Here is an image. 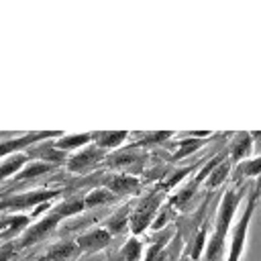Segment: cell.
<instances>
[{
  "instance_id": "6da1fadb",
  "label": "cell",
  "mask_w": 261,
  "mask_h": 261,
  "mask_svg": "<svg viewBox=\"0 0 261 261\" xmlns=\"http://www.w3.org/2000/svg\"><path fill=\"white\" fill-rule=\"evenodd\" d=\"M84 210H86L84 198H69V200L61 202L59 206H55V208H53L51 212H47L41 220H37L35 224H31V226L18 237V241L14 243L16 251H18V249L33 247V245L45 241V239L59 226L61 220H65V218H69V216H75V214H80V212H84Z\"/></svg>"
},
{
  "instance_id": "7a4b0ae2",
  "label": "cell",
  "mask_w": 261,
  "mask_h": 261,
  "mask_svg": "<svg viewBox=\"0 0 261 261\" xmlns=\"http://www.w3.org/2000/svg\"><path fill=\"white\" fill-rule=\"evenodd\" d=\"M259 196L261 194L253 186L251 192H249V198H247L245 212L241 214V218L232 226L230 243H228V249H226V261H241V255H243L245 245H247V234H249V226H251V220H253V214H255V206H257Z\"/></svg>"
},
{
  "instance_id": "3957f363",
  "label": "cell",
  "mask_w": 261,
  "mask_h": 261,
  "mask_svg": "<svg viewBox=\"0 0 261 261\" xmlns=\"http://www.w3.org/2000/svg\"><path fill=\"white\" fill-rule=\"evenodd\" d=\"M163 196H165L163 190H155V192L143 196V198L137 202V206L130 210V222H128V230H130L133 237H139V234H143L147 228H151V224H153L157 212H159L161 206L165 204V202H163Z\"/></svg>"
},
{
  "instance_id": "277c9868",
  "label": "cell",
  "mask_w": 261,
  "mask_h": 261,
  "mask_svg": "<svg viewBox=\"0 0 261 261\" xmlns=\"http://www.w3.org/2000/svg\"><path fill=\"white\" fill-rule=\"evenodd\" d=\"M249 186L247 184H234L232 188H228L222 198H220V204H218V210H216V220H214V232H220V234H226L228 237V228L234 220V214H237V208L239 204L243 202L245 194H247Z\"/></svg>"
},
{
  "instance_id": "5b68a950",
  "label": "cell",
  "mask_w": 261,
  "mask_h": 261,
  "mask_svg": "<svg viewBox=\"0 0 261 261\" xmlns=\"http://www.w3.org/2000/svg\"><path fill=\"white\" fill-rule=\"evenodd\" d=\"M55 196H61V190H49V188H37V190H29L22 194H14L8 196L4 200H0V212H22V210H33L39 208L47 202H51Z\"/></svg>"
},
{
  "instance_id": "8992f818",
  "label": "cell",
  "mask_w": 261,
  "mask_h": 261,
  "mask_svg": "<svg viewBox=\"0 0 261 261\" xmlns=\"http://www.w3.org/2000/svg\"><path fill=\"white\" fill-rule=\"evenodd\" d=\"M57 137H61L59 130H41V133H27L20 137L4 139V141H0V159H6V157L16 155V153H27L33 145L43 143V141H51Z\"/></svg>"
},
{
  "instance_id": "52a82bcc",
  "label": "cell",
  "mask_w": 261,
  "mask_h": 261,
  "mask_svg": "<svg viewBox=\"0 0 261 261\" xmlns=\"http://www.w3.org/2000/svg\"><path fill=\"white\" fill-rule=\"evenodd\" d=\"M106 159H108V151H104V149H100L98 145L92 143V145L75 151L73 155H69V159L65 163V169L69 173H88Z\"/></svg>"
},
{
  "instance_id": "ba28073f",
  "label": "cell",
  "mask_w": 261,
  "mask_h": 261,
  "mask_svg": "<svg viewBox=\"0 0 261 261\" xmlns=\"http://www.w3.org/2000/svg\"><path fill=\"white\" fill-rule=\"evenodd\" d=\"M112 234L104 228V226H96V228H90L86 232H82L77 239H75V245H77V253H84V255H92V253H98V251H104L110 243H112Z\"/></svg>"
},
{
  "instance_id": "9c48e42d",
  "label": "cell",
  "mask_w": 261,
  "mask_h": 261,
  "mask_svg": "<svg viewBox=\"0 0 261 261\" xmlns=\"http://www.w3.org/2000/svg\"><path fill=\"white\" fill-rule=\"evenodd\" d=\"M253 149H255L253 135L247 133V130H241V133H237V135L230 139V143H228V147H226L228 161H230L232 165H237V163H241V161H245V159H251Z\"/></svg>"
},
{
  "instance_id": "30bf717a",
  "label": "cell",
  "mask_w": 261,
  "mask_h": 261,
  "mask_svg": "<svg viewBox=\"0 0 261 261\" xmlns=\"http://www.w3.org/2000/svg\"><path fill=\"white\" fill-rule=\"evenodd\" d=\"M53 141L55 139H51V141H43V143H37V145H33L29 151H27V155H29V159H35V161H43V163H51V165H59V163H67V153H63V151H59L55 145H53Z\"/></svg>"
},
{
  "instance_id": "8fae6325",
  "label": "cell",
  "mask_w": 261,
  "mask_h": 261,
  "mask_svg": "<svg viewBox=\"0 0 261 261\" xmlns=\"http://www.w3.org/2000/svg\"><path fill=\"white\" fill-rule=\"evenodd\" d=\"M102 186L108 188L116 198H120V196L137 194L139 188H141V179L135 177V175H128V173H112V175L104 177Z\"/></svg>"
},
{
  "instance_id": "7c38bea8",
  "label": "cell",
  "mask_w": 261,
  "mask_h": 261,
  "mask_svg": "<svg viewBox=\"0 0 261 261\" xmlns=\"http://www.w3.org/2000/svg\"><path fill=\"white\" fill-rule=\"evenodd\" d=\"M230 177H232L234 184H243L245 179H259L261 177V155L237 163L232 167Z\"/></svg>"
},
{
  "instance_id": "4fadbf2b",
  "label": "cell",
  "mask_w": 261,
  "mask_h": 261,
  "mask_svg": "<svg viewBox=\"0 0 261 261\" xmlns=\"http://www.w3.org/2000/svg\"><path fill=\"white\" fill-rule=\"evenodd\" d=\"M130 204H124V206H120L114 214H110L106 220H104V228L112 234V237H118V234H122V232H126L128 230V222H130Z\"/></svg>"
},
{
  "instance_id": "5bb4252c",
  "label": "cell",
  "mask_w": 261,
  "mask_h": 261,
  "mask_svg": "<svg viewBox=\"0 0 261 261\" xmlns=\"http://www.w3.org/2000/svg\"><path fill=\"white\" fill-rule=\"evenodd\" d=\"M31 226V216L29 214H8L0 218V237H14L22 234Z\"/></svg>"
},
{
  "instance_id": "9a60e30c",
  "label": "cell",
  "mask_w": 261,
  "mask_h": 261,
  "mask_svg": "<svg viewBox=\"0 0 261 261\" xmlns=\"http://www.w3.org/2000/svg\"><path fill=\"white\" fill-rule=\"evenodd\" d=\"M94 143V135L92 133H80V135H61L53 141V145L63 151V153H69V151H80L88 145Z\"/></svg>"
},
{
  "instance_id": "2e32d148",
  "label": "cell",
  "mask_w": 261,
  "mask_h": 261,
  "mask_svg": "<svg viewBox=\"0 0 261 261\" xmlns=\"http://www.w3.org/2000/svg\"><path fill=\"white\" fill-rule=\"evenodd\" d=\"M198 188H200V184L198 181H194L192 177H190V181L188 184H184V186H179L171 196H169V206L171 208H175V210H186L190 204H192V200H194V196H196V192H198Z\"/></svg>"
},
{
  "instance_id": "e0dca14e",
  "label": "cell",
  "mask_w": 261,
  "mask_h": 261,
  "mask_svg": "<svg viewBox=\"0 0 261 261\" xmlns=\"http://www.w3.org/2000/svg\"><path fill=\"white\" fill-rule=\"evenodd\" d=\"M92 135H94V145H98L100 149H104L108 153L112 149H118L128 139L126 130H100V133H92Z\"/></svg>"
},
{
  "instance_id": "ac0fdd59",
  "label": "cell",
  "mask_w": 261,
  "mask_h": 261,
  "mask_svg": "<svg viewBox=\"0 0 261 261\" xmlns=\"http://www.w3.org/2000/svg\"><path fill=\"white\" fill-rule=\"evenodd\" d=\"M77 255V245L75 241H59L55 245H51L45 253V261H65Z\"/></svg>"
},
{
  "instance_id": "d6986e66",
  "label": "cell",
  "mask_w": 261,
  "mask_h": 261,
  "mask_svg": "<svg viewBox=\"0 0 261 261\" xmlns=\"http://www.w3.org/2000/svg\"><path fill=\"white\" fill-rule=\"evenodd\" d=\"M29 163V155L27 153H16V155H10L6 157L2 163H0V181L12 177V175H18L24 165Z\"/></svg>"
},
{
  "instance_id": "ffe728a7",
  "label": "cell",
  "mask_w": 261,
  "mask_h": 261,
  "mask_svg": "<svg viewBox=\"0 0 261 261\" xmlns=\"http://www.w3.org/2000/svg\"><path fill=\"white\" fill-rule=\"evenodd\" d=\"M230 173H232V163L228 161V155H226V159H222V161L212 169V173L206 177L204 188H206V190H216L218 186H222V184L228 179Z\"/></svg>"
},
{
  "instance_id": "44dd1931",
  "label": "cell",
  "mask_w": 261,
  "mask_h": 261,
  "mask_svg": "<svg viewBox=\"0 0 261 261\" xmlns=\"http://www.w3.org/2000/svg\"><path fill=\"white\" fill-rule=\"evenodd\" d=\"M118 198L104 186H98L94 190H90L86 196H84V206L86 208H98V206H106V204H112L116 202Z\"/></svg>"
},
{
  "instance_id": "7402d4cb",
  "label": "cell",
  "mask_w": 261,
  "mask_h": 261,
  "mask_svg": "<svg viewBox=\"0 0 261 261\" xmlns=\"http://www.w3.org/2000/svg\"><path fill=\"white\" fill-rule=\"evenodd\" d=\"M216 137V135H214ZM214 137H210V139H196V137H179V145H177V151L173 153V161H179V159H186V157H190V155H194L206 141H212Z\"/></svg>"
},
{
  "instance_id": "603a6c76",
  "label": "cell",
  "mask_w": 261,
  "mask_h": 261,
  "mask_svg": "<svg viewBox=\"0 0 261 261\" xmlns=\"http://www.w3.org/2000/svg\"><path fill=\"white\" fill-rule=\"evenodd\" d=\"M143 257H145V245L141 243L139 237L130 234L120 249V259L122 261H143Z\"/></svg>"
},
{
  "instance_id": "cb8c5ba5",
  "label": "cell",
  "mask_w": 261,
  "mask_h": 261,
  "mask_svg": "<svg viewBox=\"0 0 261 261\" xmlns=\"http://www.w3.org/2000/svg\"><path fill=\"white\" fill-rule=\"evenodd\" d=\"M53 169H55V165H51V163L33 161V163H27V165H24V169H22L18 175H14V177H16V181L37 179V177H41V175H45V173H51Z\"/></svg>"
},
{
  "instance_id": "d4e9b609",
  "label": "cell",
  "mask_w": 261,
  "mask_h": 261,
  "mask_svg": "<svg viewBox=\"0 0 261 261\" xmlns=\"http://www.w3.org/2000/svg\"><path fill=\"white\" fill-rule=\"evenodd\" d=\"M171 237H173V232H171V230H165L163 234H159V237H157V239L147 247L143 261H157V259H159V255H161V251L171 243Z\"/></svg>"
},
{
  "instance_id": "484cf974",
  "label": "cell",
  "mask_w": 261,
  "mask_h": 261,
  "mask_svg": "<svg viewBox=\"0 0 261 261\" xmlns=\"http://www.w3.org/2000/svg\"><path fill=\"white\" fill-rule=\"evenodd\" d=\"M173 137V133L171 130H159V133H153V135H145L143 139H139L133 147H153V145H161V143H165V141H169Z\"/></svg>"
},
{
  "instance_id": "4316f807",
  "label": "cell",
  "mask_w": 261,
  "mask_h": 261,
  "mask_svg": "<svg viewBox=\"0 0 261 261\" xmlns=\"http://www.w3.org/2000/svg\"><path fill=\"white\" fill-rule=\"evenodd\" d=\"M206 241H208V228L206 226H200L198 234L194 237V243H192V251H190V261H198L200 255L204 253L206 249Z\"/></svg>"
},
{
  "instance_id": "83f0119b",
  "label": "cell",
  "mask_w": 261,
  "mask_h": 261,
  "mask_svg": "<svg viewBox=\"0 0 261 261\" xmlns=\"http://www.w3.org/2000/svg\"><path fill=\"white\" fill-rule=\"evenodd\" d=\"M194 169H196V165H188V167H181V169L173 171V173L167 177V181L163 184V188H161V190H163V192H167V190L175 188V186H177V184H181V181H184V179H186Z\"/></svg>"
},
{
  "instance_id": "f1b7e54d",
  "label": "cell",
  "mask_w": 261,
  "mask_h": 261,
  "mask_svg": "<svg viewBox=\"0 0 261 261\" xmlns=\"http://www.w3.org/2000/svg\"><path fill=\"white\" fill-rule=\"evenodd\" d=\"M171 212H173V208L169 206V202H165L163 206H161V210L157 212V216H155V220H153V224H151V230H163L165 226H167V222H169V216H171Z\"/></svg>"
},
{
  "instance_id": "f546056e",
  "label": "cell",
  "mask_w": 261,
  "mask_h": 261,
  "mask_svg": "<svg viewBox=\"0 0 261 261\" xmlns=\"http://www.w3.org/2000/svg\"><path fill=\"white\" fill-rule=\"evenodd\" d=\"M14 253H16V247H14V245H6V247H2V249H0V261H10Z\"/></svg>"
},
{
  "instance_id": "4dcf8cb0",
  "label": "cell",
  "mask_w": 261,
  "mask_h": 261,
  "mask_svg": "<svg viewBox=\"0 0 261 261\" xmlns=\"http://www.w3.org/2000/svg\"><path fill=\"white\" fill-rule=\"evenodd\" d=\"M255 188H257V192H259V194H261V177H259V179H257V181H255Z\"/></svg>"
},
{
  "instance_id": "1f68e13d",
  "label": "cell",
  "mask_w": 261,
  "mask_h": 261,
  "mask_svg": "<svg viewBox=\"0 0 261 261\" xmlns=\"http://www.w3.org/2000/svg\"><path fill=\"white\" fill-rule=\"evenodd\" d=\"M37 261H45V259H43V257H41V259H37Z\"/></svg>"
}]
</instances>
